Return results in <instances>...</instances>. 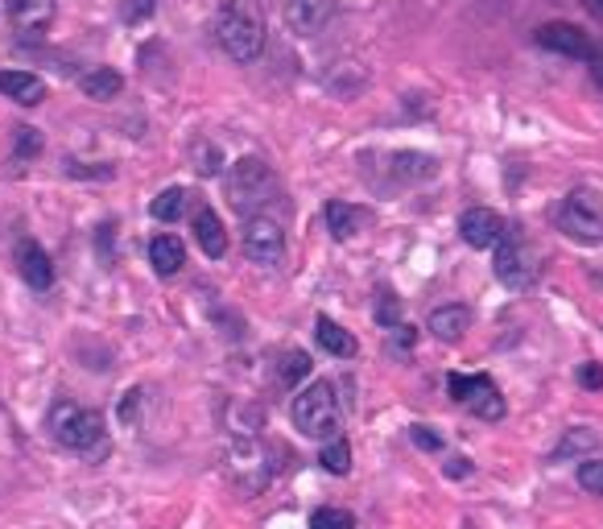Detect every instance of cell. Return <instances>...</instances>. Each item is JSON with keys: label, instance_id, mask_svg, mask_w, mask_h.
<instances>
[{"label": "cell", "instance_id": "cell-1", "mask_svg": "<svg viewBox=\"0 0 603 529\" xmlns=\"http://www.w3.org/2000/svg\"><path fill=\"white\" fill-rule=\"evenodd\" d=\"M215 42L232 62H257L264 55V17L252 0H224L215 13Z\"/></svg>", "mask_w": 603, "mask_h": 529}, {"label": "cell", "instance_id": "cell-2", "mask_svg": "<svg viewBox=\"0 0 603 529\" xmlns=\"http://www.w3.org/2000/svg\"><path fill=\"white\" fill-rule=\"evenodd\" d=\"M55 443H62L67 451H104L108 447V431H104V414L99 410H87V405H75V401H55L50 405V418H46Z\"/></svg>", "mask_w": 603, "mask_h": 529}, {"label": "cell", "instance_id": "cell-3", "mask_svg": "<svg viewBox=\"0 0 603 529\" xmlns=\"http://www.w3.org/2000/svg\"><path fill=\"white\" fill-rule=\"evenodd\" d=\"M277 199V174L261 157H240L232 171H227V203L240 215H261V208H269Z\"/></svg>", "mask_w": 603, "mask_h": 529}, {"label": "cell", "instance_id": "cell-4", "mask_svg": "<svg viewBox=\"0 0 603 529\" xmlns=\"http://www.w3.org/2000/svg\"><path fill=\"white\" fill-rule=\"evenodd\" d=\"M289 418L306 438H331L340 431V401L331 380H310L302 393H294Z\"/></svg>", "mask_w": 603, "mask_h": 529}, {"label": "cell", "instance_id": "cell-5", "mask_svg": "<svg viewBox=\"0 0 603 529\" xmlns=\"http://www.w3.org/2000/svg\"><path fill=\"white\" fill-rule=\"evenodd\" d=\"M554 220H558V227H563L570 240H579V245H603V195L600 190L575 187L563 203H558Z\"/></svg>", "mask_w": 603, "mask_h": 529}, {"label": "cell", "instance_id": "cell-6", "mask_svg": "<svg viewBox=\"0 0 603 529\" xmlns=\"http://www.w3.org/2000/svg\"><path fill=\"white\" fill-rule=\"evenodd\" d=\"M447 389H451V397L459 405H468V410H472L475 418H484V422H500L505 410H509L505 397H500V389H496V380H492L488 373H475V377L451 373Z\"/></svg>", "mask_w": 603, "mask_h": 529}, {"label": "cell", "instance_id": "cell-7", "mask_svg": "<svg viewBox=\"0 0 603 529\" xmlns=\"http://www.w3.org/2000/svg\"><path fill=\"white\" fill-rule=\"evenodd\" d=\"M245 257L252 264H277L285 257V232L269 215H248L245 220Z\"/></svg>", "mask_w": 603, "mask_h": 529}, {"label": "cell", "instance_id": "cell-8", "mask_svg": "<svg viewBox=\"0 0 603 529\" xmlns=\"http://www.w3.org/2000/svg\"><path fill=\"white\" fill-rule=\"evenodd\" d=\"M492 269H496V278L509 285V290H529V285L537 282V261H533V252H529L521 240H509V236L496 245Z\"/></svg>", "mask_w": 603, "mask_h": 529}, {"label": "cell", "instance_id": "cell-9", "mask_svg": "<svg viewBox=\"0 0 603 529\" xmlns=\"http://www.w3.org/2000/svg\"><path fill=\"white\" fill-rule=\"evenodd\" d=\"M459 236L468 240L472 248H496L505 236H509V224L505 215L492 208H472L459 215Z\"/></svg>", "mask_w": 603, "mask_h": 529}, {"label": "cell", "instance_id": "cell-10", "mask_svg": "<svg viewBox=\"0 0 603 529\" xmlns=\"http://www.w3.org/2000/svg\"><path fill=\"white\" fill-rule=\"evenodd\" d=\"M537 46L542 50H554V55L563 58H579V62H587L591 50H595V42L587 38L579 25H570V21H546L537 30Z\"/></svg>", "mask_w": 603, "mask_h": 529}, {"label": "cell", "instance_id": "cell-11", "mask_svg": "<svg viewBox=\"0 0 603 529\" xmlns=\"http://www.w3.org/2000/svg\"><path fill=\"white\" fill-rule=\"evenodd\" d=\"M331 17H335V0H285V25L298 38H315Z\"/></svg>", "mask_w": 603, "mask_h": 529}, {"label": "cell", "instance_id": "cell-12", "mask_svg": "<svg viewBox=\"0 0 603 529\" xmlns=\"http://www.w3.org/2000/svg\"><path fill=\"white\" fill-rule=\"evenodd\" d=\"M4 4H9V21L21 34H46L55 25V0H4Z\"/></svg>", "mask_w": 603, "mask_h": 529}, {"label": "cell", "instance_id": "cell-13", "mask_svg": "<svg viewBox=\"0 0 603 529\" xmlns=\"http://www.w3.org/2000/svg\"><path fill=\"white\" fill-rule=\"evenodd\" d=\"M194 245L203 248L211 261L227 257V227L208 203H194Z\"/></svg>", "mask_w": 603, "mask_h": 529}, {"label": "cell", "instance_id": "cell-14", "mask_svg": "<svg viewBox=\"0 0 603 529\" xmlns=\"http://www.w3.org/2000/svg\"><path fill=\"white\" fill-rule=\"evenodd\" d=\"M17 269L34 290H50L55 285V261L46 257V248L38 240H21L17 245Z\"/></svg>", "mask_w": 603, "mask_h": 529}, {"label": "cell", "instance_id": "cell-15", "mask_svg": "<svg viewBox=\"0 0 603 529\" xmlns=\"http://www.w3.org/2000/svg\"><path fill=\"white\" fill-rule=\"evenodd\" d=\"M0 95H9L21 108H38L46 99V83L34 71H0Z\"/></svg>", "mask_w": 603, "mask_h": 529}, {"label": "cell", "instance_id": "cell-16", "mask_svg": "<svg viewBox=\"0 0 603 529\" xmlns=\"http://www.w3.org/2000/svg\"><path fill=\"white\" fill-rule=\"evenodd\" d=\"M468 327H472V310L468 306H438V310H430V336L442 343H454L468 336Z\"/></svg>", "mask_w": 603, "mask_h": 529}, {"label": "cell", "instance_id": "cell-17", "mask_svg": "<svg viewBox=\"0 0 603 529\" xmlns=\"http://www.w3.org/2000/svg\"><path fill=\"white\" fill-rule=\"evenodd\" d=\"M315 340H319V348L327 352V356L352 360L359 352L356 336H352L347 327H340L335 319H327V315H319V319H315Z\"/></svg>", "mask_w": 603, "mask_h": 529}, {"label": "cell", "instance_id": "cell-18", "mask_svg": "<svg viewBox=\"0 0 603 529\" xmlns=\"http://www.w3.org/2000/svg\"><path fill=\"white\" fill-rule=\"evenodd\" d=\"M322 220H327V232H331L335 240H352L359 227H364V211H359L356 203L331 199V203L322 208Z\"/></svg>", "mask_w": 603, "mask_h": 529}, {"label": "cell", "instance_id": "cell-19", "mask_svg": "<svg viewBox=\"0 0 603 529\" xmlns=\"http://www.w3.org/2000/svg\"><path fill=\"white\" fill-rule=\"evenodd\" d=\"M150 264L162 278H174L182 264H187V248L178 236H153L150 240Z\"/></svg>", "mask_w": 603, "mask_h": 529}, {"label": "cell", "instance_id": "cell-20", "mask_svg": "<svg viewBox=\"0 0 603 529\" xmlns=\"http://www.w3.org/2000/svg\"><path fill=\"white\" fill-rule=\"evenodd\" d=\"M79 87H83L87 99H116V95L125 92V79L113 67H95V71H87V75L79 79Z\"/></svg>", "mask_w": 603, "mask_h": 529}, {"label": "cell", "instance_id": "cell-21", "mask_svg": "<svg viewBox=\"0 0 603 529\" xmlns=\"http://www.w3.org/2000/svg\"><path fill=\"white\" fill-rule=\"evenodd\" d=\"M595 447H600V435H595L591 426H570L563 435V443L554 447V463H558V459H570V455H575V459H579V455H591Z\"/></svg>", "mask_w": 603, "mask_h": 529}, {"label": "cell", "instance_id": "cell-22", "mask_svg": "<svg viewBox=\"0 0 603 529\" xmlns=\"http://www.w3.org/2000/svg\"><path fill=\"white\" fill-rule=\"evenodd\" d=\"M187 199H190V195H187L182 187H166V190H162V195H157V199L150 203L153 220H162V224H174V220H178V215L187 211Z\"/></svg>", "mask_w": 603, "mask_h": 529}, {"label": "cell", "instance_id": "cell-23", "mask_svg": "<svg viewBox=\"0 0 603 529\" xmlns=\"http://www.w3.org/2000/svg\"><path fill=\"white\" fill-rule=\"evenodd\" d=\"M434 157L426 153H393V174L397 178H430L434 174Z\"/></svg>", "mask_w": 603, "mask_h": 529}, {"label": "cell", "instance_id": "cell-24", "mask_svg": "<svg viewBox=\"0 0 603 529\" xmlns=\"http://www.w3.org/2000/svg\"><path fill=\"white\" fill-rule=\"evenodd\" d=\"M319 463H322V468H327L331 475H347V472H352V447H347L343 438H335L331 447H322Z\"/></svg>", "mask_w": 603, "mask_h": 529}, {"label": "cell", "instance_id": "cell-25", "mask_svg": "<svg viewBox=\"0 0 603 529\" xmlns=\"http://www.w3.org/2000/svg\"><path fill=\"white\" fill-rule=\"evenodd\" d=\"M310 529H356V517L347 509H315Z\"/></svg>", "mask_w": 603, "mask_h": 529}, {"label": "cell", "instance_id": "cell-26", "mask_svg": "<svg viewBox=\"0 0 603 529\" xmlns=\"http://www.w3.org/2000/svg\"><path fill=\"white\" fill-rule=\"evenodd\" d=\"M306 373H310V356H306V352H285L282 356V380L285 385L302 380Z\"/></svg>", "mask_w": 603, "mask_h": 529}, {"label": "cell", "instance_id": "cell-27", "mask_svg": "<svg viewBox=\"0 0 603 529\" xmlns=\"http://www.w3.org/2000/svg\"><path fill=\"white\" fill-rule=\"evenodd\" d=\"M579 484H583L587 492L603 496V459H587V463H579Z\"/></svg>", "mask_w": 603, "mask_h": 529}, {"label": "cell", "instance_id": "cell-28", "mask_svg": "<svg viewBox=\"0 0 603 529\" xmlns=\"http://www.w3.org/2000/svg\"><path fill=\"white\" fill-rule=\"evenodd\" d=\"M153 9H157V0H125L120 4V17L129 21V25H141V21L153 17Z\"/></svg>", "mask_w": 603, "mask_h": 529}, {"label": "cell", "instance_id": "cell-29", "mask_svg": "<svg viewBox=\"0 0 603 529\" xmlns=\"http://www.w3.org/2000/svg\"><path fill=\"white\" fill-rule=\"evenodd\" d=\"M38 153H42V132L17 129V157H38Z\"/></svg>", "mask_w": 603, "mask_h": 529}, {"label": "cell", "instance_id": "cell-30", "mask_svg": "<svg viewBox=\"0 0 603 529\" xmlns=\"http://www.w3.org/2000/svg\"><path fill=\"white\" fill-rule=\"evenodd\" d=\"M397 315H401V306H397L393 294H380V306H377V319L385 322V327H393Z\"/></svg>", "mask_w": 603, "mask_h": 529}, {"label": "cell", "instance_id": "cell-31", "mask_svg": "<svg viewBox=\"0 0 603 529\" xmlns=\"http://www.w3.org/2000/svg\"><path fill=\"white\" fill-rule=\"evenodd\" d=\"M579 380H583V389H603V368L600 364H583Z\"/></svg>", "mask_w": 603, "mask_h": 529}, {"label": "cell", "instance_id": "cell-32", "mask_svg": "<svg viewBox=\"0 0 603 529\" xmlns=\"http://www.w3.org/2000/svg\"><path fill=\"white\" fill-rule=\"evenodd\" d=\"M414 443H417V447H422V451H438V447H442V438L430 435L426 426H414Z\"/></svg>", "mask_w": 603, "mask_h": 529}, {"label": "cell", "instance_id": "cell-33", "mask_svg": "<svg viewBox=\"0 0 603 529\" xmlns=\"http://www.w3.org/2000/svg\"><path fill=\"white\" fill-rule=\"evenodd\" d=\"M587 62H591V79H595V83H600V87H603V46H595Z\"/></svg>", "mask_w": 603, "mask_h": 529}, {"label": "cell", "instance_id": "cell-34", "mask_svg": "<svg viewBox=\"0 0 603 529\" xmlns=\"http://www.w3.org/2000/svg\"><path fill=\"white\" fill-rule=\"evenodd\" d=\"M472 472V468H468V459H454L451 463V475H468Z\"/></svg>", "mask_w": 603, "mask_h": 529}, {"label": "cell", "instance_id": "cell-35", "mask_svg": "<svg viewBox=\"0 0 603 529\" xmlns=\"http://www.w3.org/2000/svg\"><path fill=\"white\" fill-rule=\"evenodd\" d=\"M587 4H591V13H595V17H603V0H587Z\"/></svg>", "mask_w": 603, "mask_h": 529}]
</instances>
